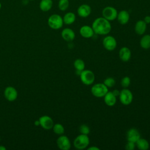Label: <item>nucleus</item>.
Instances as JSON below:
<instances>
[{
	"instance_id": "f257e3e1",
	"label": "nucleus",
	"mask_w": 150,
	"mask_h": 150,
	"mask_svg": "<svg viewBox=\"0 0 150 150\" xmlns=\"http://www.w3.org/2000/svg\"><path fill=\"white\" fill-rule=\"evenodd\" d=\"M94 32L97 35H107L111 29V26L109 21L104 18H98L95 19L92 24Z\"/></svg>"
},
{
	"instance_id": "f03ea898",
	"label": "nucleus",
	"mask_w": 150,
	"mask_h": 150,
	"mask_svg": "<svg viewBox=\"0 0 150 150\" xmlns=\"http://www.w3.org/2000/svg\"><path fill=\"white\" fill-rule=\"evenodd\" d=\"M89 143L90 139L87 135L81 134L74 139L73 145L77 149H84L88 146Z\"/></svg>"
},
{
	"instance_id": "7ed1b4c3",
	"label": "nucleus",
	"mask_w": 150,
	"mask_h": 150,
	"mask_svg": "<svg viewBox=\"0 0 150 150\" xmlns=\"http://www.w3.org/2000/svg\"><path fill=\"white\" fill-rule=\"evenodd\" d=\"M108 91V87L104 83H97L93 85L91 89L93 95L98 98L103 97Z\"/></svg>"
},
{
	"instance_id": "20e7f679",
	"label": "nucleus",
	"mask_w": 150,
	"mask_h": 150,
	"mask_svg": "<svg viewBox=\"0 0 150 150\" xmlns=\"http://www.w3.org/2000/svg\"><path fill=\"white\" fill-rule=\"evenodd\" d=\"M80 78L81 82L85 85L92 84L95 80V75L90 70H83L80 74Z\"/></svg>"
},
{
	"instance_id": "39448f33",
	"label": "nucleus",
	"mask_w": 150,
	"mask_h": 150,
	"mask_svg": "<svg viewBox=\"0 0 150 150\" xmlns=\"http://www.w3.org/2000/svg\"><path fill=\"white\" fill-rule=\"evenodd\" d=\"M48 25L53 29H59L61 28L63 24V18L57 14L51 15L47 21Z\"/></svg>"
},
{
	"instance_id": "423d86ee",
	"label": "nucleus",
	"mask_w": 150,
	"mask_h": 150,
	"mask_svg": "<svg viewBox=\"0 0 150 150\" xmlns=\"http://www.w3.org/2000/svg\"><path fill=\"white\" fill-rule=\"evenodd\" d=\"M119 97L121 103L125 105L130 104L133 100L132 92L127 88H124V89L120 91Z\"/></svg>"
},
{
	"instance_id": "0eeeda50",
	"label": "nucleus",
	"mask_w": 150,
	"mask_h": 150,
	"mask_svg": "<svg viewBox=\"0 0 150 150\" xmlns=\"http://www.w3.org/2000/svg\"><path fill=\"white\" fill-rule=\"evenodd\" d=\"M102 13L103 18L109 21H114L117 18L118 15L117 10L112 6H107L104 8Z\"/></svg>"
},
{
	"instance_id": "6e6552de",
	"label": "nucleus",
	"mask_w": 150,
	"mask_h": 150,
	"mask_svg": "<svg viewBox=\"0 0 150 150\" xmlns=\"http://www.w3.org/2000/svg\"><path fill=\"white\" fill-rule=\"evenodd\" d=\"M103 45L105 49L112 51L114 50L117 46V41L113 36H107L103 39Z\"/></svg>"
},
{
	"instance_id": "1a4fd4ad",
	"label": "nucleus",
	"mask_w": 150,
	"mask_h": 150,
	"mask_svg": "<svg viewBox=\"0 0 150 150\" xmlns=\"http://www.w3.org/2000/svg\"><path fill=\"white\" fill-rule=\"evenodd\" d=\"M57 145L62 150H69L71 148V142L69 138L65 135L60 136L57 139Z\"/></svg>"
},
{
	"instance_id": "9d476101",
	"label": "nucleus",
	"mask_w": 150,
	"mask_h": 150,
	"mask_svg": "<svg viewBox=\"0 0 150 150\" xmlns=\"http://www.w3.org/2000/svg\"><path fill=\"white\" fill-rule=\"evenodd\" d=\"M40 125L45 129H50L54 125L53 121L51 117L47 115H43L39 119Z\"/></svg>"
},
{
	"instance_id": "9b49d317",
	"label": "nucleus",
	"mask_w": 150,
	"mask_h": 150,
	"mask_svg": "<svg viewBox=\"0 0 150 150\" xmlns=\"http://www.w3.org/2000/svg\"><path fill=\"white\" fill-rule=\"evenodd\" d=\"M4 96L6 100L9 101H13L16 99L18 97V92L14 87L8 86L5 89Z\"/></svg>"
},
{
	"instance_id": "f8f14e48",
	"label": "nucleus",
	"mask_w": 150,
	"mask_h": 150,
	"mask_svg": "<svg viewBox=\"0 0 150 150\" xmlns=\"http://www.w3.org/2000/svg\"><path fill=\"white\" fill-rule=\"evenodd\" d=\"M140 138V133L136 128H131L127 132V139L128 141L135 143Z\"/></svg>"
},
{
	"instance_id": "ddd939ff",
	"label": "nucleus",
	"mask_w": 150,
	"mask_h": 150,
	"mask_svg": "<svg viewBox=\"0 0 150 150\" xmlns=\"http://www.w3.org/2000/svg\"><path fill=\"white\" fill-rule=\"evenodd\" d=\"M131 56V52L130 49L127 47H122L121 48L119 52V57L120 59L124 62H127L129 61Z\"/></svg>"
},
{
	"instance_id": "4468645a",
	"label": "nucleus",
	"mask_w": 150,
	"mask_h": 150,
	"mask_svg": "<svg viewBox=\"0 0 150 150\" xmlns=\"http://www.w3.org/2000/svg\"><path fill=\"white\" fill-rule=\"evenodd\" d=\"M61 35L62 38L67 42H71L75 38L74 32L70 28L64 29L62 30Z\"/></svg>"
},
{
	"instance_id": "2eb2a0df",
	"label": "nucleus",
	"mask_w": 150,
	"mask_h": 150,
	"mask_svg": "<svg viewBox=\"0 0 150 150\" xmlns=\"http://www.w3.org/2000/svg\"><path fill=\"white\" fill-rule=\"evenodd\" d=\"M94 33V32L92 27L90 26L84 25L81 27V28L80 29V34L84 38H91L93 36Z\"/></svg>"
},
{
	"instance_id": "dca6fc26",
	"label": "nucleus",
	"mask_w": 150,
	"mask_h": 150,
	"mask_svg": "<svg viewBox=\"0 0 150 150\" xmlns=\"http://www.w3.org/2000/svg\"><path fill=\"white\" fill-rule=\"evenodd\" d=\"M103 97L104 103L108 106L111 107L115 104L117 101V97L112 93V91H108Z\"/></svg>"
},
{
	"instance_id": "f3484780",
	"label": "nucleus",
	"mask_w": 150,
	"mask_h": 150,
	"mask_svg": "<svg viewBox=\"0 0 150 150\" xmlns=\"http://www.w3.org/2000/svg\"><path fill=\"white\" fill-rule=\"evenodd\" d=\"M91 9L90 6L86 4L80 5L77 9L78 15L82 18H86L91 13Z\"/></svg>"
},
{
	"instance_id": "a211bd4d",
	"label": "nucleus",
	"mask_w": 150,
	"mask_h": 150,
	"mask_svg": "<svg viewBox=\"0 0 150 150\" xmlns=\"http://www.w3.org/2000/svg\"><path fill=\"white\" fill-rule=\"evenodd\" d=\"M118 21L121 25H125L128 23L129 19V14L128 11L122 10L120 12V13L117 15Z\"/></svg>"
},
{
	"instance_id": "6ab92c4d",
	"label": "nucleus",
	"mask_w": 150,
	"mask_h": 150,
	"mask_svg": "<svg viewBox=\"0 0 150 150\" xmlns=\"http://www.w3.org/2000/svg\"><path fill=\"white\" fill-rule=\"evenodd\" d=\"M146 29V23L142 20L137 22L135 26V31L139 35H143Z\"/></svg>"
},
{
	"instance_id": "aec40b11",
	"label": "nucleus",
	"mask_w": 150,
	"mask_h": 150,
	"mask_svg": "<svg viewBox=\"0 0 150 150\" xmlns=\"http://www.w3.org/2000/svg\"><path fill=\"white\" fill-rule=\"evenodd\" d=\"M52 0H41L39 4V8L42 11L47 12L52 8Z\"/></svg>"
},
{
	"instance_id": "412c9836",
	"label": "nucleus",
	"mask_w": 150,
	"mask_h": 150,
	"mask_svg": "<svg viewBox=\"0 0 150 150\" xmlns=\"http://www.w3.org/2000/svg\"><path fill=\"white\" fill-rule=\"evenodd\" d=\"M136 146L140 150H146L149 148V144L148 141L144 138H140L136 142Z\"/></svg>"
},
{
	"instance_id": "4be33fe9",
	"label": "nucleus",
	"mask_w": 150,
	"mask_h": 150,
	"mask_svg": "<svg viewBox=\"0 0 150 150\" xmlns=\"http://www.w3.org/2000/svg\"><path fill=\"white\" fill-rule=\"evenodd\" d=\"M140 46L144 49H148L150 48V35H144L140 40Z\"/></svg>"
},
{
	"instance_id": "5701e85b",
	"label": "nucleus",
	"mask_w": 150,
	"mask_h": 150,
	"mask_svg": "<svg viewBox=\"0 0 150 150\" xmlns=\"http://www.w3.org/2000/svg\"><path fill=\"white\" fill-rule=\"evenodd\" d=\"M76 19V16L73 12H67L63 17V22L66 25L72 24Z\"/></svg>"
},
{
	"instance_id": "b1692460",
	"label": "nucleus",
	"mask_w": 150,
	"mask_h": 150,
	"mask_svg": "<svg viewBox=\"0 0 150 150\" xmlns=\"http://www.w3.org/2000/svg\"><path fill=\"white\" fill-rule=\"evenodd\" d=\"M74 67L77 71L81 72L82 70H84L85 63L82 59H77L75 60L74 62Z\"/></svg>"
},
{
	"instance_id": "393cba45",
	"label": "nucleus",
	"mask_w": 150,
	"mask_h": 150,
	"mask_svg": "<svg viewBox=\"0 0 150 150\" xmlns=\"http://www.w3.org/2000/svg\"><path fill=\"white\" fill-rule=\"evenodd\" d=\"M53 132L57 135H62L64 132V127L60 124H56L53 126Z\"/></svg>"
},
{
	"instance_id": "a878e982",
	"label": "nucleus",
	"mask_w": 150,
	"mask_h": 150,
	"mask_svg": "<svg viewBox=\"0 0 150 150\" xmlns=\"http://www.w3.org/2000/svg\"><path fill=\"white\" fill-rule=\"evenodd\" d=\"M69 5V0H60L59 2L58 6L60 10L64 11L68 8Z\"/></svg>"
},
{
	"instance_id": "bb28decb",
	"label": "nucleus",
	"mask_w": 150,
	"mask_h": 150,
	"mask_svg": "<svg viewBox=\"0 0 150 150\" xmlns=\"http://www.w3.org/2000/svg\"><path fill=\"white\" fill-rule=\"evenodd\" d=\"M107 87H112L115 85V81L112 77H108L105 79L103 83Z\"/></svg>"
},
{
	"instance_id": "cd10ccee",
	"label": "nucleus",
	"mask_w": 150,
	"mask_h": 150,
	"mask_svg": "<svg viewBox=\"0 0 150 150\" xmlns=\"http://www.w3.org/2000/svg\"><path fill=\"white\" fill-rule=\"evenodd\" d=\"M79 131H80V132L82 134L88 135L90 133V129L88 125L86 124H82L80 126Z\"/></svg>"
},
{
	"instance_id": "c85d7f7f",
	"label": "nucleus",
	"mask_w": 150,
	"mask_h": 150,
	"mask_svg": "<svg viewBox=\"0 0 150 150\" xmlns=\"http://www.w3.org/2000/svg\"><path fill=\"white\" fill-rule=\"evenodd\" d=\"M130 83H131V80H130V78L128 76H125L121 79V84L123 88H127L128 87H129Z\"/></svg>"
},
{
	"instance_id": "c756f323",
	"label": "nucleus",
	"mask_w": 150,
	"mask_h": 150,
	"mask_svg": "<svg viewBox=\"0 0 150 150\" xmlns=\"http://www.w3.org/2000/svg\"><path fill=\"white\" fill-rule=\"evenodd\" d=\"M135 143L131 141H128L125 145V149L127 150H134L135 148Z\"/></svg>"
},
{
	"instance_id": "7c9ffc66",
	"label": "nucleus",
	"mask_w": 150,
	"mask_h": 150,
	"mask_svg": "<svg viewBox=\"0 0 150 150\" xmlns=\"http://www.w3.org/2000/svg\"><path fill=\"white\" fill-rule=\"evenodd\" d=\"M146 24L148 23H150V16H146L144 18V21Z\"/></svg>"
},
{
	"instance_id": "2f4dec72",
	"label": "nucleus",
	"mask_w": 150,
	"mask_h": 150,
	"mask_svg": "<svg viewBox=\"0 0 150 150\" xmlns=\"http://www.w3.org/2000/svg\"><path fill=\"white\" fill-rule=\"evenodd\" d=\"M112 92V93H113L116 97L119 96L120 93V91L118 90H117V89H115V90H113Z\"/></svg>"
},
{
	"instance_id": "473e14b6",
	"label": "nucleus",
	"mask_w": 150,
	"mask_h": 150,
	"mask_svg": "<svg viewBox=\"0 0 150 150\" xmlns=\"http://www.w3.org/2000/svg\"><path fill=\"white\" fill-rule=\"evenodd\" d=\"M87 149L88 150H100V148L93 146H91V147L87 148Z\"/></svg>"
},
{
	"instance_id": "72a5a7b5",
	"label": "nucleus",
	"mask_w": 150,
	"mask_h": 150,
	"mask_svg": "<svg viewBox=\"0 0 150 150\" xmlns=\"http://www.w3.org/2000/svg\"><path fill=\"white\" fill-rule=\"evenodd\" d=\"M35 124L36 125H40L39 121V120H38V121H35Z\"/></svg>"
},
{
	"instance_id": "f704fd0d",
	"label": "nucleus",
	"mask_w": 150,
	"mask_h": 150,
	"mask_svg": "<svg viewBox=\"0 0 150 150\" xmlns=\"http://www.w3.org/2000/svg\"><path fill=\"white\" fill-rule=\"evenodd\" d=\"M6 149V148L3 146H0V150H5Z\"/></svg>"
},
{
	"instance_id": "c9c22d12",
	"label": "nucleus",
	"mask_w": 150,
	"mask_h": 150,
	"mask_svg": "<svg viewBox=\"0 0 150 150\" xmlns=\"http://www.w3.org/2000/svg\"><path fill=\"white\" fill-rule=\"evenodd\" d=\"M1 3L0 2V9H1Z\"/></svg>"
},
{
	"instance_id": "e433bc0d",
	"label": "nucleus",
	"mask_w": 150,
	"mask_h": 150,
	"mask_svg": "<svg viewBox=\"0 0 150 150\" xmlns=\"http://www.w3.org/2000/svg\"><path fill=\"white\" fill-rule=\"evenodd\" d=\"M30 1H32V0H30Z\"/></svg>"
}]
</instances>
